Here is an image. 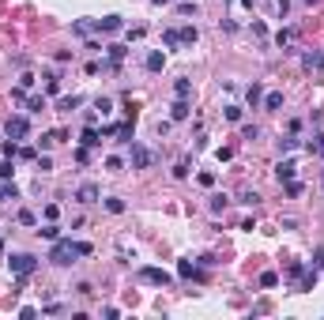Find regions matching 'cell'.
Returning a JSON list of instances; mask_svg holds the SVG:
<instances>
[{"label":"cell","instance_id":"cell-21","mask_svg":"<svg viewBox=\"0 0 324 320\" xmlns=\"http://www.w3.org/2000/svg\"><path fill=\"white\" fill-rule=\"evenodd\" d=\"M177 34H181V42H185V45H196V38H200L196 26H185V30H177Z\"/></svg>","mask_w":324,"mask_h":320},{"label":"cell","instance_id":"cell-48","mask_svg":"<svg viewBox=\"0 0 324 320\" xmlns=\"http://www.w3.org/2000/svg\"><path fill=\"white\" fill-rule=\"evenodd\" d=\"M241 4H245V8H253V4H256V0H241Z\"/></svg>","mask_w":324,"mask_h":320},{"label":"cell","instance_id":"cell-5","mask_svg":"<svg viewBox=\"0 0 324 320\" xmlns=\"http://www.w3.org/2000/svg\"><path fill=\"white\" fill-rule=\"evenodd\" d=\"M155 162V155L147 151V147H140V144H132V169H147Z\"/></svg>","mask_w":324,"mask_h":320},{"label":"cell","instance_id":"cell-31","mask_svg":"<svg viewBox=\"0 0 324 320\" xmlns=\"http://www.w3.org/2000/svg\"><path fill=\"white\" fill-rule=\"evenodd\" d=\"M106 169H110V173H121V169H125V162H121L117 155H110V159H106Z\"/></svg>","mask_w":324,"mask_h":320},{"label":"cell","instance_id":"cell-47","mask_svg":"<svg viewBox=\"0 0 324 320\" xmlns=\"http://www.w3.org/2000/svg\"><path fill=\"white\" fill-rule=\"evenodd\" d=\"M313 264H321V268H324V249H317V260Z\"/></svg>","mask_w":324,"mask_h":320},{"label":"cell","instance_id":"cell-41","mask_svg":"<svg viewBox=\"0 0 324 320\" xmlns=\"http://www.w3.org/2000/svg\"><path fill=\"white\" fill-rule=\"evenodd\" d=\"M19 87H23V91H30V87H34V76H30V72H23V76H19Z\"/></svg>","mask_w":324,"mask_h":320},{"label":"cell","instance_id":"cell-27","mask_svg":"<svg viewBox=\"0 0 324 320\" xmlns=\"http://www.w3.org/2000/svg\"><path fill=\"white\" fill-rule=\"evenodd\" d=\"M238 200H241V203H249V207H256V200H260V196H256L253 188H241V192H238Z\"/></svg>","mask_w":324,"mask_h":320},{"label":"cell","instance_id":"cell-18","mask_svg":"<svg viewBox=\"0 0 324 320\" xmlns=\"http://www.w3.org/2000/svg\"><path fill=\"white\" fill-rule=\"evenodd\" d=\"M106 49H110V68H117L121 60H125V53H128L125 45H106Z\"/></svg>","mask_w":324,"mask_h":320},{"label":"cell","instance_id":"cell-50","mask_svg":"<svg viewBox=\"0 0 324 320\" xmlns=\"http://www.w3.org/2000/svg\"><path fill=\"white\" fill-rule=\"evenodd\" d=\"M306 4H317V0H306Z\"/></svg>","mask_w":324,"mask_h":320},{"label":"cell","instance_id":"cell-36","mask_svg":"<svg viewBox=\"0 0 324 320\" xmlns=\"http://www.w3.org/2000/svg\"><path fill=\"white\" fill-rule=\"evenodd\" d=\"M94 110H98V113H102V117H106V113L113 110V102H110V98H98V102H94Z\"/></svg>","mask_w":324,"mask_h":320},{"label":"cell","instance_id":"cell-38","mask_svg":"<svg viewBox=\"0 0 324 320\" xmlns=\"http://www.w3.org/2000/svg\"><path fill=\"white\" fill-rule=\"evenodd\" d=\"M211 211L219 215V211H226V196H211Z\"/></svg>","mask_w":324,"mask_h":320},{"label":"cell","instance_id":"cell-9","mask_svg":"<svg viewBox=\"0 0 324 320\" xmlns=\"http://www.w3.org/2000/svg\"><path fill=\"white\" fill-rule=\"evenodd\" d=\"M79 203H98V185H91V181H87V185H79Z\"/></svg>","mask_w":324,"mask_h":320},{"label":"cell","instance_id":"cell-33","mask_svg":"<svg viewBox=\"0 0 324 320\" xmlns=\"http://www.w3.org/2000/svg\"><path fill=\"white\" fill-rule=\"evenodd\" d=\"M294 147H298V140H294V132H290V136H283V140H279V151H294Z\"/></svg>","mask_w":324,"mask_h":320},{"label":"cell","instance_id":"cell-10","mask_svg":"<svg viewBox=\"0 0 324 320\" xmlns=\"http://www.w3.org/2000/svg\"><path fill=\"white\" fill-rule=\"evenodd\" d=\"M79 106H83V98H79V94H64V98L57 102L60 113H72V110H79Z\"/></svg>","mask_w":324,"mask_h":320},{"label":"cell","instance_id":"cell-46","mask_svg":"<svg viewBox=\"0 0 324 320\" xmlns=\"http://www.w3.org/2000/svg\"><path fill=\"white\" fill-rule=\"evenodd\" d=\"M313 147H317V151L324 155V136H321V140H317V144H309V151H313Z\"/></svg>","mask_w":324,"mask_h":320},{"label":"cell","instance_id":"cell-2","mask_svg":"<svg viewBox=\"0 0 324 320\" xmlns=\"http://www.w3.org/2000/svg\"><path fill=\"white\" fill-rule=\"evenodd\" d=\"M8 268H11V275H30V271L38 268V256H30V253H11L8 256Z\"/></svg>","mask_w":324,"mask_h":320},{"label":"cell","instance_id":"cell-45","mask_svg":"<svg viewBox=\"0 0 324 320\" xmlns=\"http://www.w3.org/2000/svg\"><path fill=\"white\" fill-rule=\"evenodd\" d=\"M275 8H279L283 15H287V8H290V0H275Z\"/></svg>","mask_w":324,"mask_h":320},{"label":"cell","instance_id":"cell-22","mask_svg":"<svg viewBox=\"0 0 324 320\" xmlns=\"http://www.w3.org/2000/svg\"><path fill=\"white\" fill-rule=\"evenodd\" d=\"M162 42L170 45V49H177V45H181V34H177V30L170 26V30H162Z\"/></svg>","mask_w":324,"mask_h":320},{"label":"cell","instance_id":"cell-28","mask_svg":"<svg viewBox=\"0 0 324 320\" xmlns=\"http://www.w3.org/2000/svg\"><path fill=\"white\" fill-rule=\"evenodd\" d=\"M106 211H110V215H121V211H125V200H117V196H110V200H106Z\"/></svg>","mask_w":324,"mask_h":320},{"label":"cell","instance_id":"cell-37","mask_svg":"<svg viewBox=\"0 0 324 320\" xmlns=\"http://www.w3.org/2000/svg\"><path fill=\"white\" fill-rule=\"evenodd\" d=\"M275 283H279V275H275V271H264V275H260V287H275Z\"/></svg>","mask_w":324,"mask_h":320},{"label":"cell","instance_id":"cell-34","mask_svg":"<svg viewBox=\"0 0 324 320\" xmlns=\"http://www.w3.org/2000/svg\"><path fill=\"white\" fill-rule=\"evenodd\" d=\"M241 140H260V128H256V125H245V128H241Z\"/></svg>","mask_w":324,"mask_h":320},{"label":"cell","instance_id":"cell-35","mask_svg":"<svg viewBox=\"0 0 324 320\" xmlns=\"http://www.w3.org/2000/svg\"><path fill=\"white\" fill-rule=\"evenodd\" d=\"M222 113H226V121H234V125H238V121H241V106H226V110H222Z\"/></svg>","mask_w":324,"mask_h":320},{"label":"cell","instance_id":"cell-19","mask_svg":"<svg viewBox=\"0 0 324 320\" xmlns=\"http://www.w3.org/2000/svg\"><path fill=\"white\" fill-rule=\"evenodd\" d=\"M279 106H283V94H279V91L264 94V110H272V113H275V110H279Z\"/></svg>","mask_w":324,"mask_h":320},{"label":"cell","instance_id":"cell-39","mask_svg":"<svg viewBox=\"0 0 324 320\" xmlns=\"http://www.w3.org/2000/svg\"><path fill=\"white\" fill-rule=\"evenodd\" d=\"M19 222H23V226H34L38 219H34V211H19Z\"/></svg>","mask_w":324,"mask_h":320},{"label":"cell","instance_id":"cell-7","mask_svg":"<svg viewBox=\"0 0 324 320\" xmlns=\"http://www.w3.org/2000/svg\"><path fill=\"white\" fill-rule=\"evenodd\" d=\"M317 287V268H302V275H298V294H306V290H313Z\"/></svg>","mask_w":324,"mask_h":320},{"label":"cell","instance_id":"cell-29","mask_svg":"<svg viewBox=\"0 0 324 320\" xmlns=\"http://www.w3.org/2000/svg\"><path fill=\"white\" fill-rule=\"evenodd\" d=\"M38 234H42L45 241H57V237H60V226H53V222H49V226H42Z\"/></svg>","mask_w":324,"mask_h":320},{"label":"cell","instance_id":"cell-3","mask_svg":"<svg viewBox=\"0 0 324 320\" xmlns=\"http://www.w3.org/2000/svg\"><path fill=\"white\" fill-rule=\"evenodd\" d=\"M140 279L151 283V287H170V283H173V275H170V271H162V268H144V271H140Z\"/></svg>","mask_w":324,"mask_h":320},{"label":"cell","instance_id":"cell-26","mask_svg":"<svg viewBox=\"0 0 324 320\" xmlns=\"http://www.w3.org/2000/svg\"><path fill=\"white\" fill-rule=\"evenodd\" d=\"M72 30H76L79 38H87V34H91V30H98V26H94V23H87V19H79V23L72 26Z\"/></svg>","mask_w":324,"mask_h":320},{"label":"cell","instance_id":"cell-20","mask_svg":"<svg viewBox=\"0 0 324 320\" xmlns=\"http://www.w3.org/2000/svg\"><path fill=\"white\" fill-rule=\"evenodd\" d=\"M132 132H136V121H128V125H121V128H117L121 144H132Z\"/></svg>","mask_w":324,"mask_h":320},{"label":"cell","instance_id":"cell-16","mask_svg":"<svg viewBox=\"0 0 324 320\" xmlns=\"http://www.w3.org/2000/svg\"><path fill=\"white\" fill-rule=\"evenodd\" d=\"M177 275H181V279H204L196 268H192V260H181V264H177Z\"/></svg>","mask_w":324,"mask_h":320},{"label":"cell","instance_id":"cell-49","mask_svg":"<svg viewBox=\"0 0 324 320\" xmlns=\"http://www.w3.org/2000/svg\"><path fill=\"white\" fill-rule=\"evenodd\" d=\"M151 4H170V0H151Z\"/></svg>","mask_w":324,"mask_h":320},{"label":"cell","instance_id":"cell-14","mask_svg":"<svg viewBox=\"0 0 324 320\" xmlns=\"http://www.w3.org/2000/svg\"><path fill=\"white\" fill-rule=\"evenodd\" d=\"M79 144H83V147H94V144H102V136L94 132V125H87L83 136H79Z\"/></svg>","mask_w":324,"mask_h":320},{"label":"cell","instance_id":"cell-15","mask_svg":"<svg viewBox=\"0 0 324 320\" xmlns=\"http://www.w3.org/2000/svg\"><path fill=\"white\" fill-rule=\"evenodd\" d=\"M170 117H173V121H185V117H188V102H185V98H177V102L170 106Z\"/></svg>","mask_w":324,"mask_h":320},{"label":"cell","instance_id":"cell-6","mask_svg":"<svg viewBox=\"0 0 324 320\" xmlns=\"http://www.w3.org/2000/svg\"><path fill=\"white\" fill-rule=\"evenodd\" d=\"M94 26H98L102 34H117L125 23H121V15H106V19H94Z\"/></svg>","mask_w":324,"mask_h":320},{"label":"cell","instance_id":"cell-12","mask_svg":"<svg viewBox=\"0 0 324 320\" xmlns=\"http://www.w3.org/2000/svg\"><path fill=\"white\" fill-rule=\"evenodd\" d=\"M0 200H19V188L11 185V177H0Z\"/></svg>","mask_w":324,"mask_h":320},{"label":"cell","instance_id":"cell-25","mask_svg":"<svg viewBox=\"0 0 324 320\" xmlns=\"http://www.w3.org/2000/svg\"><path fill=\"white\" fill-rule=\"evenodd\" d=\"M283 185H287V196H302V192H306V185H302V181H294V177H290V181H283Z\"/></svg>","mask_w":324,"mask_h":320},{"label":"cell","instance_id":"cell-11","mask_svg":"<svg viewBox=\"0 0 324 320\" xmlns=\"http://www.w3.org/2000/svg\"><path fill=\"white\" fill-rule=\"evenodd\" d=\"M60 140H68V132H45L42 140H38V147H42V151H49V147H57Z\"/></svg>","mask_w":324,"mask_h":320},{"label":"cell","instance_id":"cell-30","mask_svg":"<svg viewBox=\"0 0 324 320\" xmlns=\"http://www.w3.org/2000/svg\"><path fill=\"white\" fill-rule=\"evenodd\" d=\"M26 106H30V113H42L45 110V98H42V94H34V98H26Z\"/></svg>","mask_w":324,"mask_h":320},{"label":"cell","instance_id":"cell-23","mask_svg":"<svg viewBox=\"0 0 324 320\" xmlns=\"http://www.w3.org/2000/svg\"><path fill=\"white\" fill-rule=\"evenodd\" d=\"M245 98H249V106H260V102H264V91H260V83H253V87H249V94H245Z\"/></svg>","mask_w":324,"mask_h":320},{"label":"cell","instance_id":"cell-44","mask_svg":"<svg viewBox=\"0 0 324 320\" xmlns=\"http://www.w3.org/2000/svg\"><path fill=\"white\" fill-rule=\"evenodd\" d=\"M0 177H11V162H0Z\"/></svg>","mask_w":324,"mask_h":320},{"label":"cell","instance_id":"cell-43","mask_svg":"<svg viewBox=\"0 0 324 320\" xmlns=\"http://www.w3.org/2000/svg\"><path fill=\"white\" fill-rule=\"evenodd\" d=\"M173 177H177V181H181V177H188V162H177V166H173Z\"/></svg>","mask_w":324,"mask_h":320},{"label":"cell","instance_id":"cell-42","mask_svg":"<svg viewBox=\"0 0 324 320\" xmlns=\"http://www.w3.org/2000/svg\"><path fill=\"white\" fill-rule=\"evenodd\" d=\"M38 169H42V173H49V169H53V159H49V155H42V159H38Z\"/></svg>","mask_w":324,"mask_h":320},{"label":"cell","instance_id":"cell-13","mask_svg":"<svg viewBox=\"0 0 324 320\" xmlns=\"http://www.w3.org/2000/svg\"><path fill=\"white\" fill-rule=\"evenodd\" d=\"M294 38H298V30H294V26H283V30L275 34V45H279V49H283V45H290V42H294Z\"/></svg>","mask_w":324,"mask_h":320},{"label":"cell","instance_id":"cell-40","mask_svg":"<svg viewBox=\"0 0 324 320\" xmlns=\"http://www.w3.org/2000/svg\"><path fill=\"white\" fill-rule=\"evenodd\" d=\"M177 11H181V15H196V4H188V0H181V4H177Z\"/></svg>","mask_w":324,"mask_h":320},{"label":"cell","instance_id":"cell-32","mask_svg":"<svg viewBox=\"0 0 324 320\" xmlns=\"http://www.w3.org/2000/svg\"><path fill=\"white\" fill-rule=\"evenodd\" d=\"M45 91H49V94H60V79L53 76V72H49V76H45Z\"/></svg>","mask_w":324,"mask_h":320},{"label":"cell","instance_id":"cell-17","mask_svg":"<svg viewBox=\"0 0 324 320\" xmlns=\"http://www.w3.org/2000/svg\"><path fill=\"white\" fill-rule=\"evenodd\" d=\"M294 162H279V166H275V177H279V181H290V177H294Z\"/></svg>","mask_w":324,"mask_h":320},{"label":"cell","instance_id":"cell-1","mask_svg":"<svg viewBox=\"0 0 324 320\" xmlns=\"http://www.w3.org/2000/svg\"><path fill=\"white\" fill-rule=\"evenodd\" d=\"M94 249L87 241H72V237H57L49 249V264H57V268H68V264H76L79 256H91Z\"/></svg>","mask_w":324,"mask_h":320},{"label":"cell","instance_id":"cell-8","mask_svg":"<svg viewBox=\"0 0 324 320\" xmlns=\"http://www.w3.org/2000/svg\"><path fill=\"white\" fill-rule=\"evenodd\" d=\"M144 68H147V72H162V68H166V53L151 49V53H147V60H144Z\"/></svg>","mask_w":324,"mask_h":320},{"label":"cell","instance_id":"cell-4","mask_svg":"<svg viewBox=\"0 0 324 320\" xmlns=\"http://www.w3.org/2000/svg\"><path fill=\"white\" fill-rule=\"evenodd\" d=\"M4 132H8V140H23V136L30 132V121H26V117H19V113H15V117H8Z\"/></svg>","mask_w":324,"mask_h":320},{"label":"cell","instance_id":"cell-24","mask_svg":"<svg viewBox=\"0 0 324 320\" xmlns=\"http://www.w3.org/2000/svg\"><path fill=\"white\" fill-rule=\"evenodd\" d=\"M173 94H177V98H188V94H192V83H188V79H177V83H173Z\"/></svg>","mask_w":324,"mask_h":320}]
</instances>
